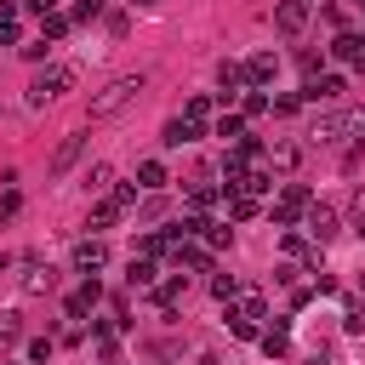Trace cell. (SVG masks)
<instances>
[{"mask_svg":"<svg viewBox=\"0 0 365 365\" xmlns=\"http://www.w3.org/2000/svg\"><path fill=\"white\" fill-rule=\"evenodd\" d=\"M17 331H23V325H17V314L6 308V314H0V342H17Z\"/></svg>","mask_w":365,"mask_h":365,"instance_id":"cell-29","label":"cell"},{"mask_svg":"<svg viewBox=\"0 0 365 365\" xmlns=\"http://www.w3.org/2000/svg\"><path fill=\"white\" fill-rule=\"evenodd\" d=\"M308 17H314L308 0H279V6H274V29H279V34H302Z\"/></svg>","mask_w":365,"mask_h":365,"instance_id":"cell-4","label":"cell"},{"mask_svg":"<svg viewBox=\"0 0 365 365\" xmlns=\"http://www.w3.org/2000/svg\"><path fill=\"white\" fill-rule=\"evenodd\" d=\"M154 257H131V268H125V285H154Z\"/></svg>","mask_w":365,"mask_h":365,"instance_id":"cell-15","label":"cell"},{"mask_svg":"<svg viewBox=\"0 0 365 365\" xmlns=\"http://www.w3.org/2000/svg\"><path fill=\"white\" fill-rule=\"evenodd\" d=\"M143 91V74H120V80H108L97 97H91V120H108V114H120L131 97Z\"/></svg>","mask_w":365,"mask_h":365,"instance_id":"cell-2","label":"cell"},{"mask_svg":"<svg viewBox=\"0 0 365 365\" xmlns=\"http://www.w3.org/2000/svg\"><path fill=\"white\" fill-rule=\"evenodd\" d=\"M74 80H80V68H74V63H51V68H40V74H34V86H29V108H40V103L63 97Z\"/></svg>","mask_w":365,"mask_h":365,"instance_id":"cell-1","label":"cell"},{"mask_svg":"<svg viewBox=\"0 0 365 365\" xmlns=\"http://www.w3.org/2000/svg\"><path fill=\"white\" fill-rule=\"evenodd\" d=\"M68 262H74V274H97V268L108 262V245H103V240H80Z\"/></svg>","mask_w":365,"mask_h":365,"instance_id":"cell-7","label":"cell"},{"mask_svg":"<svg viewBox=\"0 0 365 365\" xmlns=\"http://www.w3.org/2000/svg\"><path fill=\"white\" fill-rule=\"evenodd\" d=\"M97 297H103V285H97L91 274H86V285H80V291L68 297V319H80V314H91V308H97Z\"/></svg>","mask_w":365,"mask_h":365,"instance_id":"cell-13","label":"cell"},{"mask_svg":"<svg viewBox=\"0 0 365 365\" xmlns=\"http://www.w3.org/2000/svg\"><path fill=\"white\" fill-rule=\"evenodd\" d=\"M348 131H365V114H359V108H331V114H319L308 137H319V143H336V137H348Z\"/></svg>","mask_w":365,"mask_h":365,"instance_id":"cell-3","label":"cell"},{"mask_svg":"<svg viewBox=\"0 0 365 365\" xmlns=\"http://www.w3.org/2000/svg\"><path fill=\"white\" fill-rule=\"evenodd\" d=\"M228 217H257V194H228Z\"/></svg>","mask_w":365,"mask_h":365,"instance_id":"cell-21","label":"cell"},{"mask_svg":"<svg viewBox=\"0 0 365 365\" xmlns=\"http://www.w3.org/2000/svg\"><path fill=\"white\" fill-rule=\"evenodd\" d=\"M262 354H268V359H285V354H291V336H285V325L262 331Z\"/></svg>","mask_w":365,"mask_h":365,"instance_id":"cell-16","label":"cell"},{"mask_svg":"<svg viewBox=\"0 0 365 365\" xmlns=\"http://www.w3.org/2000/svg\"><path fill=\"white\" fill-rule=\"evenodd\" d=\"M211 205H217V188H194V194H188V211H194V217L211 211Z\"/></svg>","mask_w":365,"mask_h":365,"instance_id":"cell-25","label":"cell"},{"mask_svg":"<svg viewBox=\"0 0 365 365\" xmlns=\"http://www.w3.org/2000/svg\"><path fill=\"white\" fill-rule=\"evenodd\" d=\"M108 200H114V205H120V211H125V205H137V182H120V188H114V194H108Z\"/></svg>","mask_w":365,"mask_h":365,"instance_id":"cell-28","label":"cell"},{"mask_svg":"<svg viewBox=\"0 0 365 365\" xmlns=\"http://www.w3.org/2000/svg\"><path fill=\"white\" fill-rule=\"evenodd\" d=\"M194 137H205V131H200V120H165V131H160V143H165V148H188Z\"/></svg>","mask_w":365,"mask_h":365,"instance_id":"cell-9","label":"cell"},{"mask_svg":"<svg viewBox=\"0 0 365 365\" xmlns=\"http://www.w3.org/2000/svg\"><path fill=\"white\" fill-rule=\"evenodd\" d=\"M23 6H29L34 17H46V11H57V0H23Z\"/></svg>","mask_w":365,"mask_h":365,"instance_id":"cell-34","label":"cell"},{"mask_svg":"<svg viewBox=\"0 0 365 365\" xmlns=\"http://www.w3.org/2000/svg\"><path fill=\"white\" fill-rule=\"evenodd\" d=\"M308 365H331V359H319V354H314V359H308Z\"/></svg>","mask_w":365,"mask_h":365,"instance_id":"cell-37","label":"cell"},{"mask_svg":"<svg viewBox=\"0 0 365 365\" xmlns=\"http://www.w3.org/2000/svg\"><path fill=\"white\" fill-rule=\"evenodd\" d=\"M114 217H120V205H114V200H103V205H97V211H91V228H108V222H114Z\"/></svg>","mask_w":365,"mask_h":365,"instance_id":"cell-26","label":"cell"},{"mask_svg":"<svg viewBox=\"0 0 365 365\" xmlns=\"http://www.w3.org/2000/svg\"><path fill=\"white\" fill-rule=\"evenodd\" d=\"M211 131H217L222 143H240V137H245V114H222V120H217Z\"/></svg>","mask_w":365,"mask_h":365,"instance_id":"cell-18","label":"cell"},{"mask_svg":"<svg viewBox=\"0 0 365 365\" xmlns=\"http://www.w3.org/2000/svg\"><path fill=\"white\" fill-rule=\"evenodd\" d=\"M211 297H217V302L240 297V279H234V274H217V279H211Z\"/></svg>","mask_w":365,"mask_h":365,"instance_id":"cell-22","label":"cell"},{"mask_svg":"<svg viewBox=\"0 0 365 365\" xmlns=\"http://www.w3.org/2000/svg\"><path fill=\"white\" fill-rule=\"evenodd\" d=\"M297 160H302L297 143H274V148H268V171H297Z\"/></svg>","mask_w":365,"mask_h":365,"instance_id":"cell-14","label":"cell"},{"mask_svg":"<svg viewBox=\"0 0 365 365\" xmlns=\"http://www.w3.org/2000/svg\"><path fill=\"white\" fill-rule=\"evenodd\" d=\"M80 154H86V137H80V131H74V137H63V143H57V154H51V177H63Z\"/></svg>","mask_w":365,"mask_h":365,"instance_id":"cell-11","label":"cell"},{"mask_svg":"<svg viewBox=\"0 0 365 365\" xmlns=\"http://www.w3.org/2000/svg\"><path fill=\"white\" fill-rule=\"evenodd\" d=\"M274 74H279V57H274V51H251V57H245V80H251V86H262V80H274Z\"/></svg>","mask_w":365,"mask_h":365,"instance_id":"cell-10","label":"cell"},{"mask_svg":"<svg viewBox=\"0 0 365 365\" xmlns=\"http://www.w3.org/2000/svg\"><path fill=\"white\" fill-rule=\"evenodd\" d=\"M40 29H46V40H63V34L74 29V17H68V11H46V17H40Z\"/></svg>","mask_w":365,"mask_h":365,"instance_id":"cell-17","label":"cell"},{"mask_svg":"<svg viewBox=\"0 0 365 365\" xmlns=\"http://www.w3.org/2000/svg\"><path fill=\"white\" fill-rule=\"evenodd\" d=\"M200 234H205V251H222L234 234H228V222H200Z\"/></svg>","mask_w":365,"mask_h":365,"instance_id":"cell-20","label":"cell"},{"mask_svg":"<svg viewBox=\"0 0 365 365\" xmlns=\"http://www.w3.org/2000/svg\"><path fill=\"white\" fill-rule=\"evenodd\" d=\"M205 114H211V97H205V91L188 97V114H182V120H205Z\"/></svg>","mask_w":365,"mask_h":365,"instance_id":"cell-27","label":"cell"},{"mask_svg":"<svg viewBox=\"0 0 365 365\" xmlns=\"http://www.w3.org/2000/svg\"><path fill=\"white\" fill-rule=\"evenodd\" d=\"M6 23H17V6H11V0H0V29H6Z\"/></svg>","mask_w":365,"mask_h":365,"instance_id":"cell-35","label":"cell"},{"mask_svg":"<svg viewBox=\"0 0 365 365\" xmlns=\"http://www.w3.org/2000/svg\"><path fill=\"white\" fill-rule=\"evenodd\" d=\"M108 182H114V165H91V171H86V188H91V194L108 188Z\"/></svg>","mask_w":365,"mask_h":365,"instance_id":"cell-24","label":"cell"},{"mask_svg":"<svg viewBox=\"0 0 365 365\" xmlns=\"http://www.w3.org/2000/svg\"><path fill=\"white\" fill-rule=\"evenodd\" d=\"M11 211H17V188H6V194H0V217H11Z\"/></svg>","mask_w":365,"mask_h":365,"instance_id":"cell-33","label":"cell"},{"mask_svg":"<svg viewBox=\"0 0 365 365\" xmlns=\"http://www.w3.org/2000/svg\"><path fill=\"white\" fill-rule=\"evenodd\" d=\"M240 319L262 325V319H268V302H262V297H245V302H240Z\"/></svg>","mask_w":365,"mask_h":365,"instance_id":"cell-23","label":"cell"},{"mask_svg":"<svg viewBox=\"0 0 365 365\" xmlns=\"http://www.w3.org/2000/svg\"><path fill=\"white\" fill-rule=\"evenodd\" d=\"M131 6H160V0H131Z\"/></svg>","mask_w":365,"mask_h":365,"instance_id":"cell-36","label":"cell"},{"mask_svg":"<svg viewBox=\"0 0 365 365\" xmlns=\"http://www.w3.org/2000/svg\"><path fill=\"white\" fill-rule=\"evenodd\" d=\"M46 51H51V40H46V34H40V40H34V46H23V57H29V63H40V57H46Z\"/></svg>","mask_w":365,"mask_h":365,"instance_id":"cell-32","label":"cell"},{"mask_svg":"<svg viewBox=\"0 0 365 365\" xmlns=\"http://www.w3.org/2000/svg\"><path fill=\"white\" fill-rule=\"evenodd\" d=\"M217 86H222V91H217V97H222V103H228V97H234V91H240V86H245V63H228V57H222V63H217Z\"/></svg>","mask_w":365,"mask_h":365,"instance_id":"cell-12","label":"cell"},{"mask_svg":"<svg viewBox=\"0 0 365 365\" xmlns=\"http://www.w3.org/2000/svg\"><path fill=\"white\" fill-rule=\"evenodd\" d=\"M137 188H165V165L160 160H143L137 165Z\"/></svg>","mask_w":365,"mask_h":365,"instance_id":"cell-19","label":"cell"},{"mask_svg":"<svg viewBox=\"0 0 365 365\" xmlns=\"http://www.w3.org/2000/svg\"><path fill=\"white\" fill-rule=\"evenodd\" d=\"M342 91H348V80H342V74H314V80L302 86V97H314V103H336Z\"/></svg>","mask_w":365,"mask_h":365,"instance_id":"cell-8","label":"cell"},{"mask_svg":"<svg viewBox=\"0 0 365 365\" xmlns=\"http://www.w3.org/2000/svg\"><path fill=\"white\" fill-rule=\"evenodd\" d=\"M354 234H359V240H365V188H359V194H354Z\"/></svg>","mask_w":365,"mask_h":365,"instance_id":"cell-31","label":"cell"},{"mask_svg":"<svg viewBox=\"0 0 365 365\" xmlns=\"http://www.w3.org/2000/svg\"><path fill=\"white\" fill-rule=\"evenodd\" d=\"M23 285H29V291H51V268H34Z\"/></svg>","mask_w":365,"mask_h":365,"instance_id":"cell-30","label":"cell"},{"mask_svg":"<svg viewBox=\"0 0 365 365\" xmlns=\"http://www.w3.org/2000/svg\"><path fill=\"white\" fill-rule=\"evenodd\" d=\"M359 6H365V0H359Z\"/></svg>","mask_w":365,"mask_h":365,"instance_id":"cell-38","label":"cell"},{"mask_svg":"<svg viewBox=\"0 0 365 365\" xmlns=\"http://www.w3.org/2000/svg\"><path fill=\"white\" fill-rule=\"evenodd\" d=\"M336 234H342L336 211H331V205H308V240H319V245H325V240H336Z\"/></svg>","mask_w":365,"mask_h":365,"instance_id":"cell-6","label":"cell"},{"mask_svg":"<svg viewBox=\"0 0 365 365\" xmlns=\"http://www.w3.org/2000/svg\"><path fill=\"white\" fill-rule=\"evenodd\" d=\"M308 205H314V194H308L302 182H285V194H279V205H274V222H279V228H291V222H297V211H308Z\"/></svg>","mask_w":365,"mask_h":365,"instance_id":"cell-5","label":"cell"}]
</instances>
